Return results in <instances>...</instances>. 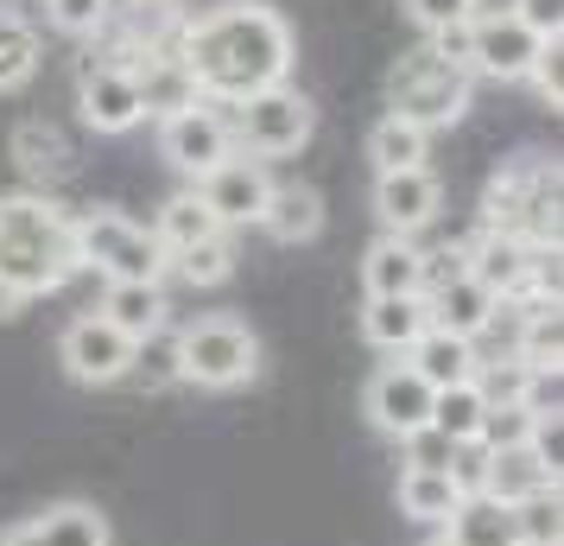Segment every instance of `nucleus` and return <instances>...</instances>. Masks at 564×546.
Here are the masks:
<instances>
[{"instance_id": "obj_40", "label": "nucleus", "mask_w": 564, "mask_h": 546, "mask_svg": "<svg viewBox=\"0 0 564 546\" xmlns=\"http://www.w3.org/2000/svg\"><path fill=\"white\" fill-rule=\"evenodd\" d=\"M140 7H165V0H140Z\"/></svg>"}, {"instance_id": "obj_12", "label": "nucleus", "mask_w": 564, "mask_h": 546, "mask_svg": "<svg viewBox=\"0 0 564 546\" xmlns=\"http://www.w3.org/2000/svg\"><path fill=\"white\" fill-rule=\"evenodd\" d=\"M77 108H83V128H96V133H128L147 121L133 71L121 57H96V52L83 57V71H77Z\"/></svg>"}, {"instance_id": "obj_16", "label": "nucleus", "mask_w": 564, "mask_h": 546, "mask_svg": "<svg viewBox=\"0 0 564 546\" xmlns=\"http://www.w3.org/2000/svg\"><path fill=\"white\" fill-rule=\"evenodd\" d=\"M444 210V184H437L432 165L419 172H375V216H381V235H419Z\"/></svg>"}, {"instance_id": "obj_19", "label": "nucleus", "mask_w": 564, "mask_h": 546, "mask_svg": "<svg viewBox=\"0 0 564 546\" xmlns=\"http://www.w3.org/2000/svg\"><path fill=\"white\" fill-rule=\"evenodd\" d=\"M400 515L419 527H444L469 495V470H400Z\"/></svg>"}, {"instance_id": "obj_18", "label": "nucleus", "mask_w": 564, "mask_h": 546, "mask_svg": "<svg viewBox=\"0 0 564 546\" xmlns=\"http://www.w3.org/2000/svg\"><path fill=\"white\" fill-rule=\"evenodd\" d=\"M96 312L121 331V338H153L172 324V299H165V280H121V287H102V306Z\"/></svg>"}, {"instance_id": "obj_6", "label": "nucleus", "mask_w": 564, "mask_h": 546, "mask_svg": "<svg viewBox=\"0 0 564 546\" xmlns=\"http://www.w3.org/2000/svg\"><path fill=\"white\" fill-rule=\"evenodd\" d=\"M178 375L191 388H209V394L241 388V382L260 375V338L229 312L197 318V324L178 331Z\"/></svg>"}, {"instance_id": "obj_23", "label": "nucleus", "mask_w": 564, "mask_h": 546, "mask_svg": "<svg viewBox=\"0 0 564 546\" xmlns=\"http://www.w3.org/2000/svg\"><path fill=\"white\" fill-rule=\"evenodd\" d=\"M425 331H432L425 299H368V306H361V338L375 343L381 356H406Z\"/></svg>"}, {"instance_id": "obj_17", "label": "nucleus", "mask_w": 564, "mask_h": 546, "mask_svg": "<svg viewBox=\"0 0 564 546\" xmlns=\"http://www.w3.org/2000/svg\"><path fill=\"white\" fill-rule=\"evenodd\" d=\"M361 287L368 299H425V248L406 235H381L361 255Z\"/></svg>"}, {"instance_id": "obj_20", "label": "nucleus", "mask_w": 564, "mask_h": 546, "mask_svg": "<svg viewBox=\"0 0 564 546\" xmlns=\"http://www.w3.org/2000/svg\"><path fill=\"white\" fill-rule=\"evenodd\" d=\"M216 235H229L216 216H209V204L197 197V191H178V197H165L153 216V242L165 248V267L178 255H191V248H204V242H216Z\"/></svg>"}, {"instance_id": "obj_11", "label": "nucleus", "mask_w": 564, "mask_h": 546, "mask_svg": "<svg viewBox=\"0 0 564 546\" xmlns=\"http://www.w3.org/2000/svg\"><path fill=\"white\" fill-rule=\"evenodd\" d=\"M539 32H527L508 7H482L469 20V77H495V83H527L539 57Z\"/></svg>"}, {"instance_id": "obj_10", "label": "nucleus", "mask_w": 564, "mask_h": 546, "mask_svg": "<svg viewBox=\"0 0 564 546\" xmlns=\"http://www.w3.org/2000/svg\"><path fill=\"white\" fill-rule=\"evenodd\" d=\"M432 400L437 394L419 382V368L406 356H387L361 388V414L375 419V432H387V439H412L419 426H432Z\"/></svg>"}, {"instance_id": "obj_21", "label": "nucleus", "mask_w": 564, "mask_h": 546, "mask_svg": "<svg viewBox=\"0 0 564 546\" xmlns=\"http://www.w3.org/2000/svg\"><path fill=\"white\" fill-rule=\"evenodd\" d=\"M406 363L419 368V382L425 388H457V382H476V368H482V356H476V343L469 338H451V331H425V338L406 350Z\"/></svg>"}, {"instance_id": "obj_36", "label": "nucleus", "mask_w": 564, "mask_h": 546, "mask_svg": "<svg viewBox=\"0 0 564 546\" xmlns=\"http://www.w3.org/2000/svg\"><path fill=\"white\" fill-rule=\"evenodd\" d=\"M527 83L539 89V103H545V108H558V103H564V32L539 45V57H533V71H527Z\"/></svg>"}, {"instance_id": "obj_3", "label": "nucleus", "mask_w": 564, "mask_h": 546, "mask_svg": "<svg viewBox=\"0 0 564 546\" xmlns=\"http://www.w3.org/2000/svg\"><path fill=\"white\" fill-rule=\"evenodd\" d=\"M482 229L513 235L527 248H558V159L520 153L482 191Z\"/></svg>"}, {"instance_id": "obj_38", "label": "nucleus", "mask_w": 564, "mask_h": 546, "mask_svg": "<svg viewBox=\"0 0 564 546\" xmlns=\"http://www.w3.org/2000/svg\"><path fill=\"white\" fill-rule=\"evenodd\" d=\"M508 13L527 32H539V39H558L564 32V0H508Z\"/></svg>"}, {"instance_id": "obj_32", "label": "nucleus", "mask_w": 564, "mask_h": 546, "mask_svg": "<svg viewBox=\"0 0 564 546\" xmlns=\"http://www.w3.org/2000/svg\"><path fill=\"white\" fill-rule=\"evenodd\" d=\"M172 267H178L191 287H223V280L235 274V242H229V235H216V242H204V248L178 255Z\"/></svg>"}, {"instance_id": "obj_33", "label": "nucleus", "mask_w": 564, "mask_h": 546, "mask_svg": "<svg viewBox=\"0 0 564 546\" xmlns=\"http://www.w3.org/2000/svg\"><path fill=\"white\" fill-rule=\"evenodd\" d=\"M45 13H52L57 32L96 39V32H108V20H115V0H45Z\"/></svg>"}, {"instance_id": "obj_37", "label": "nucleus", "mask_w": 564, "mask_h": 546, "mask_svg": "<svg viewBox=\"0 0 564 546\" xmlns=\"http://www.w3.org/2000/svg\"><path fill=\"white\" fill-rule=\"evenodd\" d=\"M412 13V26L425 32H444V26H463V20H476L482 13V0H400Z\"/></svg>"}, {"instance_id": "obj_4", "label": "nucleus", "mask_w": 564, "mask_h": 546, "mask_svg": "<svg viewBox=\"0 0 564 546\" xmlns=\"http://www.w3.org/2000/svg\"><path fill=\"white\" fill-rule=\"evenodd\" d=\"M476 103V77L451 64V57H437L432 45H412V52L393 57V71H387V115H400L412 128H457L463 115Z\"/></svg>"}, {"instance_id": "obj_14", "label": "nucleus", "mask_w": 564, "mask_h": 546, "mask_svg": "<svg viewBox=\"0 0 564 546\" xmlns=\"http://www.w3.org/2000/svg\"><path fill=\"white\" fill-rule=\"evenodd\" d=\"M469 490H482L501 508H527L539 495H558V477L533 458V445H508V451H476L469 458Z\"/></svg>"}, {"instance_id": "obj_15", "label": "nucleus", "mask_w": 564, "mask_h": 546, "mask_svg": "<svg viewBox=\"0 0 564 546\" xmlns=\"http://www.w3.org/2000/svg\"><path fill=\"white\" fill-rule=\"evenodd\" d=\"M425 312H432L437 331H451V338H482V331H495L501 324V299L469 274V267H457V274H444V280H432L425 287Z\"/></svg>"}, {"instance_id": "obj_27", "label": "nucleus", "mask_w": 564, "mask_h": 546, "mask_svg": "<svg viewBox=\"0 0 564 546\" xmlns=\"http://www.w3.org/2000/svg\"><path fill=\"white\" fill-rule=\"evenodd\" d=\"M368 159H375V172H419L432 159V133L400 121V115H381L368 128Z\"/></svg>"}, {"instance_id": "obj_25", "label": "nucleus", "mask_w": 564, "mask_h": 546, "mask_svg": "<svg viewBox=\"0 0 564 546\" xmlns=\"http://www.w3.org/2000/svg\"><path fill=\"white\" fill-rule=\"evenodd\" d=\"M432 426H437V432H444L451 445H457V451H476V445H482V426H488V394H482V382L437 388Z\"/></svg>"}, {"instance_id": "obj_29", "label": "nucleus", "mask_w": 564, "mask_h": 546, "mask_svg": "<svg viewBox=\"0 0 564 546\" xmlns=\"http://www.w3.org/2000/svg\"><path fill=\"white\" fill-rule=\"evenodd\" d=\"M564 338H558V306H520V343H513V363L527 368H558Z\"/></svg>"}, {"instance_id": "obj_13", "label": "nucleus", "mask_w": 564, "mask_h": 546, "mask_svg": "<svg viewBox=\"0 0 564 546\" xmlns=\"http://www.w3.org/2000/svg\"><path fill=\"white\" fill-rule=\"evenodd\" d=\"M191 191L209 204V216H216L223 229H248V223H260V210H267V197H273V172H267L260 159L235 153V159H223L209 179L191 184Z\"/></svg>"}, {"instance_id": "obj_2", "label": "nucleus", "mask_w": 564, "mask_h": 546, "mask_svg": "<svg viewBox=\"0 0 564 546\" xmlns=\"http://www.w3.org/2000/svg\"><path fill=\"white\" fill-rule=\"evenodd\" d=\"M70 274H83L70 210L45 191H7L0 197V318L26 299L64 292Z\"/></svg>"}, {"instance_id": "obj_34", "label": "nucleus", "mask_w": 564, "mask_h": 546, "mask_svg": "<svg viewBox=\"0 0 564 546\" xmlns=\"http://www.w3.org/2000/svg\"><path fill=\"white\" fill-rule=\"evenodd\" d=\"M400 445H406V470H463V458H469V451H457L437 426H419V432L400 439Z\"/></svg>"}, {"instance_id": "obj_7", "label": "nucleus", "mask_w": 564, "mask_h": 546, "mask_svg": "<svg viewBox=\"0 0 564 546\" xmlns=\"http://www.w3.org/2000/svg\"><path fill=\"white\" fill-rule=\"evenodd\" d=\"M223 115H229L235 153L260 159V165L299 153L311 133H317V103H311L305 89H292V83H273V89H260V96L223 108Z\"/></svg>"}, {"instance_id": "obj_26", "label": "nucleus", "mask_w": 564, "mask_h": 546, "mask_svg": "<svg viewBox=\"0 0 564 546\" xmlns=\"http://www.w3.org/2000/svg\"><path fill=\"white\" fill-rule=\"evenodd\" d=\"M32 534L39 546H115L108 515L96 502H52L45 515H32Z\"/></svg>"}, {"instance_id": "obj_31", "label": "nucleus", "mask_w": 564, "mask_h": 546, "mask_svg": "<svg viewBox=\"0 0 564 546\" xmlns=\"http://www.w3.org/2000/svg\"><path fill=\"white\" fill-rule=\"evenodd\" d=\"M128 375H140L147 388H172V382H184L178 375V324H165V331H153V338L133 343V368Z\"/></svg>"}, {"instance_id": "obj_1", "label": "nucleus", "mask_w": 564, "mask_h": 546, "mask_svg": "<svg viewBox=\"0 0 564 546\" xmlns=\"http://www.w3.org/2000/svg\"><path fill=\"white\" fill-rule=\"evenodd\" d=\"M178 57L204 103L235 108L273 83H292V26L267 0H223L178 26Z\"/></svg>"}, {"instance_id": "obj_30", "label": "nucleus", "mask_w": 564, "mask_h": 546, "mask_svg": "<svg viewBox=\"0 0 564 546\" xmlns=\"http://www.w3.org/2000/svg\"><path fill=\"white\" fill-rule=\"evenodd\" d=\"M13 159L26 165L32 179H57V172H70V140L52 121H26V128L13 133Z\"/></svg>"}, {"instance_id": "obj_22", "label": "nucleus", "mask_w": 564, "mask_h": 546, "mask_svg": "<svg viewBox=\"0 0 564 546\" xmlns=\"http://www.w3.org/2000/svg\"><path fill=\"white\" fill-rule=\"evenodd\" d=\"M260 229L285 242V248H299V242H317L324 235V197H317V184H273V197L260 210Z\"/></svg>"}, {"instance_id": "obj_24", "label": "nucleus", "mask_w": 564, "mask_h": 546, "mask_svg": "<svg viewBox=\"0 0 564 546\" xmlns=\"http://www.w3.org/2000/svg\"><path fill=\"white\" fill-rule=\"evenodd\" d=\"M444 546H520V521H513V508L469 490L457 502V515L444 521Z\"/></svg>"}, {"instance_id": "obj_39", "label": "nucleus", "mask_w": 564, "mask_h": 546, "mask_svg": "<svg viewBox=\"0 0 564 546\" xmlns=\"http://www.w3.org/2000/svg\"><path fill=\"white\" fill-rule=\"evenodd\" d=\"M0 546H39V534H32V521H20V527H7V534H0Z\"/></svg>"}, {"instance_id": "obj_28", "label": "nucleus", "mask_w": 564, "mask_h": 546, "mask_svg": "<svg viewBox=\"0 0 564 546\" xmlns=\"http://www.w3.org/2000/svg\"><path fill=\"white\" fill-rule=\"evenodd\" d=\"M32 71H39V32L20 7H0V96L26 89Z\"/></svg>"}, {"instance_id": "obj_41", "label": "nucleus", "mask_w": 564, "mask_h": 546, "mask_svg": "<svg viewBox=\"0 0 564 546\" xmlns=\"http://www.w3.org/2000/svg\"><path fill=\"white\" fill-rule=\"evenodd\" d=\"M432 546H444V540H432Z\"/></svg>"}, {"instance_id": "obj_9", "label": "nucleus", "mask_w": 564, "mask_h": 546, "mask_svg": "<svg viewBox=\"0 0 564 546\" xmlns=\"http://www.w3.org/2000/svg\"><path fill=\"white\" fill-rule=\"evenodd\" d=\"M57 363H64V375L83 382V388H115V382H128V368H133V338H121L102 312H83V318L64 324Z\"/></svg>"}, {"instance_id": "obj_8", "label": "nucleus", "mask_w": 564, "mask_h": 546, "mask_svg": "<svg viewBox=\"0 0 564 546\" xmlns=\"http://www.w3.org/2000/svg\"><path fill=\"white\" fill-rule=\"evenodd\" d=\"M159 159L178 172V179H209L223 159H235V133H229V115L216 103H191L178 115L159 121Z\"/></svg>"}, {"instance_id": "obj_35", "label": "nucleus", "mask_w": 564, "mask_h": 546, "mask_svg": "<svg viewBox=\"0 0 564 546\" xmlns=\"http://www.w3.org/2000/svg\"><path fill=\"white\" fill-rule=\"evenodd\" d=\"M513 521H520V546H564L558 495H539L527 508H513Z\"/></svg>"}, {"instance_id": "obj_5", "label": "nucleus", "mask_w": 564, "mask_h": 546, "mask_svg": "<svg viewBox=\"0 0 564 546\" xmlns=\"http://www.w3.org/2000/svg\"><path fill=\"white\" fill-rule=\"evenodd\" d=\"M77 229V267L102 274V287H121V280H165V248L153 242L147 223H133L128 210H83L70 216Z\"/></svg>"}]
</instances>
